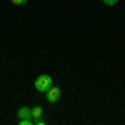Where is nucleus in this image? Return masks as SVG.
<instances>
[{
	"mask_svg": "<svg viewBox=\"0 0 125 125\" xmlns=\"http://www.w3.org/2000/svg\"><path fill=\"white\" fill-rule=\"evenodd\" d=\"M12 2H13L15 5H25V3H27V0H12Z\"/></svg>",
	"mask_w": 125,
	"mask_h": 125,
	"instance_id": "nucleus-7",
	"label": "nucleus"
},
{
	"mask_svg": "<svg viewBox=\"0 0 125 125\" xmlns=\"http://www.w3.org/2000/svg\"><path fill=\"white\" fill-rule=\"evenodd\" d=\"M45 94H47V100L50 102V104H53V102H57L58 98H60V95H62V90H60L58 87H53V85H52V87L47 90V92H45Z\"/></svg>",
	"mask_w": 125,
	"mask_h": 125,
	"instance_id": "nucleus-2",
	"label": "nucleus"
},
{
	"mask_svg": "<svg viewBox=\"0 0 125 125\" xmlns=\"http://www.w3.org/2000/svg\"><path fill=\"white\" fill-rule=\"evenodd\" d=\"M20 125H32V118H20Z\"/></svg>",
	"mask_w": 125,
	"mask_h": 125,
	"instance_id": "nucleus-5",
	"label": "nucleus"
},
{
	"mask_svg": "<svg viewBox=\"0 0 125 125\" xmlns=\"http://www.w3.org/2000/svg\"><path fill=\"white\" fill-rule=\"evenodd\" d=\"M17 115H19V118H32V108L20 107L19 110H17Z\"/></svg>",
	"mask_w": 125,
	"mask_h": 125,
	"instance_id": "nucleus-3",
	"label": "nucleus"
},
{
	"mask_svg": "<svg viewBox=\"0 0 125 125\" xmlns=\"http://www.w3.org/2000/svg\"><path fill=\"white\" fill-rule=\"evenodd\" d=\"M42 115H43V110H42V107H33L32 108V118H42Z\"/></svg>",
	"mask_w": 125,
	"mask_h": 125,
	"instance_id": "nucleus-4",
	"label": "nucleus"
},
{
	"mask_svg": "<svg viewBox=\"0 0 125 125\" xmlns=\"http://www.w3.org/2000/svg\"><path fill=\"white\" fill-rule=\"evenodd\" d=\"M104 3L108 5V7H112V5H115V3H117V0H104Z\"/></svg>",
	"mask_w": 125,
	"mask_h": 125,
	"instance_id": "nucleus-6",
	"label": "nucleus"
},
{
	"mask_svg": "<svg viewBox=\"0 0 125 125\" xmlns=\"http://www.w3.org/2000/svg\"><path fill=\"white\" fill-rule=\"evenodd\" d=\"M50 87H52V77H50V75L43 73V75H39V77H37V80H35V88H37V92L45 94Z\"/></svg>",
	"mask_w": 125,
	"mask_h": 125,
	"instance_id": "nucleus-1",
	"label": "nucleus"
}]
</instances>
